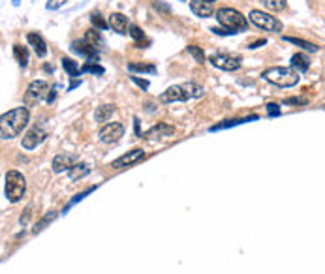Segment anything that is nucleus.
I'll use <instances>...</instances> for the list:
<instances>
[{"instance_id":"1","label":"nucleus","mask_w":325,"mask_h":274,"mask_svg":"<svg viewBox=\"0 0 325 274\" xmlns=\"http://www.w3.org/2000/svg\"><path fill=\"white\" fill-rule=\"evenodd\" d=\"M28 124V109L15 107L2 115L0 119V135L2 139H13L17 137Z\"/></svg>"},{"instance_id":"2","label":"nucleus","mask_w":325,"mask_h":274,"mask_svg":"<svg viewBox=\"0 0 325 274\" xmlns=\"http://www.w3.org/2000/svg\"><path fill=\"white\" fill-rule=\"evenodd\" d=\"M205 94L203 86L197 83H182L173 84L168 90L160 94V102L164 104H173V102H188L192 98H201Z\"/></svg>"},{"instance_id":"3","label":"nucleus","mask_w":325,"mask_h":274,"mask_svg":"<svg viewBox=\"0 0 325 274\" xmlns=\"http://www.w3.org/2000/svg\"><path fill=\"white\" fill-rule=\"evenodd\" d=\"M265 81H269L271 84H277L282 88H288V86H295L299 83V73L295 72L293 68H284V66H273V68H267L261 73Z\"/></svg>"},{"instance_id":"4","label":"nucleus","mask_w":325,"mask_h":274,"mask_svg":"<svg viewBox=\"0 0 325 274\" xmlns=\"http://www.w3.org/2000/svg\"><path fill=\"white\" fill-rule=\"evenodd\" d=\"M217 19H218V23L222 24L224 28L231 30L233 34L242 32V30L248 28L246 17H244L239 10H233V8H220V10L217 12Z\"/></svg>"},{"instance_id":"5","label":"nucleus","mask_w":325,"mask_h":274,"mask_svg":"<svg viewBox=\"0 0 325 274\" xmlns=\"http://www.w3.org/2000/svg\"><path fill=\"white\" fill-rule=\"evenodd\" d=\"M24 191H26V180L23 175L19 171H8L6 173V197H8V201H21Z\"/></svg>"},{"instance_id":"6","label":"nucleus","mask_w":325,"mask_h":274,"mask_svg":"<svg viewBox=\"0 0 325 274\" xmlns=\"http://www.w3.org/2000/svg\"><path fill=\"white\" fill-rule=\"evenodd\" d=\"M248 19L258 28H263L267 32H282V28H284L282 21L278 17H275V15H271V13L267 12H261V10H252V12L248 13Z\"/></svg>"},{"instance_id":"7","label":"nucleus","mask_w":325,"mask_h":274,"mask_svg":"<svg viewBox=\"0 0 325 274\" xmlns=\"http://www.w3.org/2000/svg\"><path fill=\"white\" fill-rule=\"evenodd\" d=\"M209 62L213 66H217L220 70H226V72H237L241 68L242 59L237 57V55H229V53H215L211 55Z\"/></svg>"},{"instance_id":"8","label":"nucleus","mask_w":325,"mask_h":274,"mask_svg":"<svg viewBox=\"0 0 325 274\" xmlns=\"http://www.w3.org/2000/svg\"><path fill=\"white\" fill-rule=\"evenodd\" d=\"M49 92H51V86L47 81H32L26 88V94H24V102L26 104H38L42 100H47Z\"/></svg>"},{"instance_id":"9","label":"nucleus","mask_w":325,"mask_h":274,"mask_svg":"<svg viewBox=\"0 0 325 274\" xmlns=\"http://www.w3.org/2000/svg\"><path fill=\"white\" fill-rule=\"evenodd\" d=\"M122 135H124V126H122L121 122H109V124H104L102 130H100V139L108 145L117 143Z\"/></svg>"},{"instance_id":"10","label":"nucleus","mask_w":325,"mask_h":274,"mask_svg":"<svg viewBox=\"0 0 325 274\" xmlns=\"http://www.w3.org/2000/svg\"><path fill=\"white\" fill-rule=\"evenodd\" d=\"M45 137H47V133H45L43 128H40V126H32V128H30V130L23 135V148H26V150L36 148L38 145L45 141Z\"/></svg>"},{"instance_id":"11","label":"nucleus","mask_w":325,"mask_h":274,"mask_svg":"<svg viewBox=\"0 0 325 274\" xmlns=\"http://www.w3.org/2000/svg\"><path fill=\"white\" fill-rule=\"evenodd\" d=\"M143 158H145L143 148H133L128 154H122L121 158H117V160L111 164V167H115V169H124V167H130L133 166V164H137V162H141Z\"/></svg>"},{"instance_id":"12","label":"nucleus","mask_w":325,"mask_h":274,"mask_svg":"<svg viewBox=\"0 0 325 274\" xmlns=\"http://www.w3.org/2000/svg\"><path fill=\"white\" fill-rule=\"evenodd\" d=\"M72 49L75 53L83 55L85 59H88V62H98V60H100V49L92 47V45L87 43L85 40H75L72 43Z\"/></svg>"},{"instance_id":"13","label":"nucleus","mask_w":325,"mask_h":274,"mask_svg":"<svg viewBox=\"0 0 325 274\" xmlns=\"http://www.w3.org/2000/svg\"><path fill=\"white\" fill-rule=\"evenodd\" d=\"M26 42L32 45V49H34V53H36L38 59H45L49 53L47 49V43H45V40L40 36V34H36V32H28L26 34Z\"/></svg>"},{"instance_id":"14","label":"nucleus","mask_w":325,"mask_h":274,"mask_svg":"<svg viewBox=\"0 0 325 274\" xmlns=\"http://www.w3.org/2000/svg\"><path fill=\"white\" fill-rule=\"evenodd\" d=\"M173 126H169V124H164V122H160L156 126H152L149 131H145L141 137L145 139H158V137H169L171 133H173Z\"/></svg>"},{"instance_id":"15","label":"nucleus","mask_w":325,"mask_h":274,"mask_svg":"<svg viewBox=\"0 0 325 274\" xmlns=\"http://www.w3.org/2000/svg\"><path fill=\"white\" fill-rule=\"evenodd\" d=\"M190 10H192L194 15H197V17H211L213 12H215V8H213V4L211 2H203V0H190Z\"/></svg>"},{"instance_id":"16","label":"nucleus","mask_w":325,"mask_h":274,"mask_svg":"<svg viewBox=\"0 0 325 274\" xmlns=\"http://www.w3.org/2000/svg\"><path fill=\"white\" fill-rule=\"evenodd\" d=\"M109 26L115 30V32H119V34H126V30L130 28V24H128V17L126 15H122V13L115 12L109 15Z\"/></svg>"},{"instance_id":"17","label":"nucleus","mask_w":325,"mask_h":274,"mask_svg":"<svg viewBox=\"0 0 325 274\" xmlns=\"http://www.w3.org/2000/svg\"><path fill=\"white\" fill-rule=\"evenodd\" d=\"M73 162H75V158L72 154H57L53 158V171L62 173L66 169H72V166H75Z\"/></svg>"},{"instance_id":"18","label":"nucleus","mask_w":325,"mask_h":274,"mask_svg":"<svg viewBox=\"0 0 325 274\" xmlns=\"http://www.w3.org/2000/svg\"><path fill=\"white\" fill-rule=\"evenodd\" d=\"M260 117L258 115H250L248 119H231V120H224L220 124H215L211 131H218V130H224V128H231V126H239V124H244V122H250V120H258Z\"/></svg>"},{"instance_id":"19","label":"nucleus","mask_w":325,"mask_h":274,"mask_svg":"<svg viewBox=\"0 0 325 274\" xmlns=\"http://www.w3.org/2000/svg\"><path fill=\"white\" fill-rule=\"evenodd\" d=\"M291 68H295L297 72H306L310 68V60L308 57H304L303 53H297L291 57Z\"/></svg>"},{"instance_id":"20","label":"nucleus","mask_w":325,"mask_h":274,"mask_svg":"<svg viewBox=\"0 0 325 274\" xmlns=\"http://www.w3.org/2000/svg\"><path fill=\"white\" fill-rule=\"evenodd\" d=\"M113 113H115V105H113V104H106V105H102V107L96 109L94 119H96V122H108V120L113 117Z\"/></svg>"},{"instance_id":"21","label":"nucleus","mask_w":325,"mask_h":274,"mask_svg":"<svg viewBox=\"0 0 325 274\" xmlns=\"http://www.w3.org/2000/svg\"><path fill=\"white\" fill-rule=\"evenodd\" d=\"M62 68H64V72L68 73L70 77H77L79 73H81V66L75 62L73 59H68V57H62Z\"/></svg>"},{"instance_id":"22","label":"nucleus","mask_w":325,"mask_h":274,"mask_svg":"<svg viewBox=\"0 0 325 274\" xmlns=\"http://www.w3.org/2000/svg\"><path fill=\"white\" fill-rule=\"evenodd\" d=\"M88 166H85V164H75V166H72V169H68V177L72 180H79L83 179L85 175H88Z\"/></svg>"},{"instance_id":"23","label":"nucleus","mask_w":325,"mask_h":274,"mask_svg":"<svg viewBox=\"0 0 325 274\" xmlns=\"http://www.w3.org/2000/svg\"><path fill=\"white\" fill-rule=\"evenodd\" d=\"M284 40H286V42H289V43H293V45H297V47L304 49V51H310V53H316V51H318V45H314V43L306 42V40H301V38L286 36Z\"/></svg>"},{"instance_id":"24","label":"nucleus","mask_w":325,"mask_h":274,"mask_svg":"<svg viewBox=\"0 0 325 274\" xmlns=\"http://www.w3.org/2000/svg\"><path fill=\"white\" fill-rule=\"evenodd\" d=\"M13 55H15V59H17L21 68H24V66L28 64V51H26V47L15 43V45H13Z\"/></svg>"},{"instance_id":"25","label":"nucleus","mask_w":325,"mask_h":274,"mask_svg":"<svg viewBox=\"0 0 325 274\" xmlns=\"http://www.w3.org/2000/svg\"><path fill=\"white\" fill-rule=\"evenodd\" d=\"M85 42L87 43H90L92 47H96V49H100L102 45H104V40H102V36L98 34L96 30L94 28H90V30H87V34H85V38H83Z\"/></svg>"},{"instance_id":"26","label":"nucleus","mask_w":325,"mask_h":274,"mask_svg":"<svg viewBox=\"0 0 325 274\" xmlns=\"http://www.w3.org/2000/svg\"><path fill=\"white\" fill-rule=\"evenodd\" d=\"M130 72H141V73H156V66L154 64H141V62H130L128 64Z\"/></svg>"},{"instance_id":"27","label":"nucleus","mask_w":325,"mask_h":274,"mask_svg":"<svg viewBox=\"0 0 325 274\" xmlns=\"http://www.w3.org/2000/svg\"><path fill=\"white\" fill-rule=\"evenodd\" d=\"M104 68L98 64V62H87L81 66V73H94V75H104Z\"/></svg>"},{"instance_id":"28","label":"nucleus","mask_w":325,"mask_h":274,"mask_svg":"<svg viewBox=\"0 0 325 274\" xmlns=\"http://www.w3.org/2000/svg\"><path fill=\"white\" fill-rule=\"evenodd\" d=\"M263 2V6L267 10H271V12H282L284 8H286V2L288 0H261Z\"/></svg>"},{"instance_id":"29","label":"nucleus","mask_w":325,"mask_h":274,"mask_svg":"<svg viewBox=\"0 0 325 274\" xmlns=\"http://www.w3.org/2000/svg\"><path fill=\"white\" fill-rule=\"evenodd\" d=\"M90 23L94 24L96 28H100V30H106V28H109V21H106V19L100 15V12L90 13Z\"/></svg>"},{"instance_id":"30","label":"nucleus","mask_w":325,"mask_h":274,"mask_svg":"<svg viewBox=\"0 0 325 274\" xmlns=\"http://www.w3.org/2000/svg\"><path fill=\"white\" fill-rule=\"evenodd\" d=\"M55 218H57V214H55V212H49L47 216H43V218H42V220H40V222L36 224V227H34V233L38 235L40 231H43V229H45V226H47V224H51Z\"/></svg>"},{"instance_id":"31","label":"nucleus","mask_w":325,"mask_h":274,"mask_svg":"<svg viewBox=\"0 0 325 274\" xmlns=\"http://www.w3.org/2000/svg\"><path fill=\"white\" fill-rule=\"evenodd\" d=\"M186 49H188V53H190L194 59H195V62H197V64H203V62H205V53L201 51V49L195 47V45H188Z\"/></svg>"},{"instance_id":"32","label":"nucleus","mask_w":325,"mask_h":274,"mask_svg":"<svg viewBox=\"0 0 325 274\" xmlns=\"http://www.w3.org/2000/svg\"><path fill=\"white\" fill-rule=\"evenodd\" d=\"M128 34L135 40V42H141L145 38V34H143V30L137 26V24H130V28H128Z\"/></svg>"},{"instance_id":"33","label":"nucleus","mask_w":325,"mask_h":274,"mask_svg":"<svg viewBox=\"0 0 325 274\" xmlns=\"http://www.w3.org/2000/svg\"><path fill=\"white\" fill-rule=\"evenodd\" d=\"M308 100L306 98H286L284 100V104H288V105H304Z\"/></svg>"},{"instance_id":"34","label":"nucleus","mask_w":325,"mask_h":274,"mask_svg":"<svg viewBox=\"0 0 325 274\" xmlns=\"http://www.w3.org/2000/svg\"><path fill=\"white\" fill-rule=\"evenodd\" d=\"M66 2H70V0H49L47 2V10H59V8H62Z\"/></svg>"},{"instance_id":"35","label":"nucleus","mask_w":325,"mask_h":274,"mask_svg":"<svg viewBox=\"0 0 325 274\" xmlns=\"http://www.w3.org/2000/svg\"><path fill=\"white\" fill-rule=\"evenodd\" d=\"M267 115L269 117H278L280 115V105L278 104H267Z\"/></svg>"},{"instance_id":"36","label":"nucleus","mask_w":325,"mask_h":274,"mask_svg":"<svg viewBox=\"0 0 325 274\" xmlns=\"http://www.w3.org/2000/svg\"><path fill=\"white\" fill-rule=\"evenodd\" d=\"M152 6H154V10H158V12H164V13H169V12H171V8H169L168 4H164V2H160V0H156V2L152 4Z\"/></svg>"},{"instance_id":"37","label":"nucleus","mask_w":325,"mask_h":274,"mask_svg":"<svg viewBox=\"0 0 325 274\" xmlns=\"http://www.w3.org/2000/svg\"><path fill=\"white\" fill-rule=\"evenodd\" d=\"M132 81L137 84V86H141L143 90H147V88H149V81H147V79H141V77H135V75H133Z\"/></svg>"},{"instance_id":"38","label":"nucleus","mask_w":325,"mask_h":274,"mask_svg":"<svg viewBox=\"0 0 325 274\" xmlns=\"http://www.w3.org/2000/svg\"><path fill=\"white\" fill-rule=\"evenodd\" d=\"M211 32H215V34H220V36H231L233 32L228 30V28H218V26H213L211 28Z\"/></svg>"},{"instance_id":"39","label":"nucleus","mask_w":325,"mask_h":274,"mask_svg":"<svg viewBox=\"0 0 325 274\" xmlns=\"http://www.w3.org/2000/svg\"><path fill=\"white\" fill-rule=\"evenodd\" d=\"M265 43H267V40H258V42L250 43V45H248V49H258V47H261V45H265Z\"/></svg>"},{"instance_id":"40","label":"nucleus","mask_w":325,"mask_h":274,"mask_svg":"<svg viewBox=\"0 0 325 274\" xmlns=\"http://www.w3.org/2000/svg\"><path fill=\"white\" fill-rule=\"evenodd\" d=\"M55 98H57V92H55V88H53V90L49 92V96H47V100H45V102H47V104H53V102H55Z\"/></svg>"},{"instance_id":"41","label":"nucleus","mask_w":325,"mask_h":274,"mask_svg":"<svg viewBox=\"0 0 325 274\" xmlns=\"http://www.w3.org/2000/svg\"><path fill=\"white\" fill-rule=\"evenodd\" d=\"M133 126H135V133H137V135H141V131H139V119H137V117L133 119Z\"/></svg>"},{"instance_id":"42","label":"nucleus","mask_w":325,"mask_h":274,"mask_svg":"<svg viewBox=\"0 0 325 274\" xmlns=\"http://www.w3.org/2000/svg\"><path fill=\"white\" fill-rule=\"evenodd\" d=\"M81 83V81H79V79H77V81H73L72 84H70V88H68V90H73V88H75V86H77V84Z\"/></svg>"},{"instance_id":"43","label":"nucleus","mask_w":325,"mask_h":274,"mask_svg":"<svg viewBox=\"0 0 325 274\" xmlns=\"http://www.w3.org/2000/svg\"><path fill=\"white\" fill-rule=\"evenodd\" d=\"M43 70H45V72H47V73H51V72H53V68H51V66H49V64H45V66H43Z\"/></svg>"},{"instance_id":"44","label":"nucleus","mask_w":325,"mask_h":274,"mask_svg":"<svg viewBox=\"0 0 325 274\" xmlns=\"http://www.w3.org/2000/svg\"><path fill=\"white\" fill-rule=\"evenodd\" d=\"M203 2H211V4H213V2H215V0H203Z\"/></svg>"},{"instance_id":"45","label":"nucleus","mask_w":325,"mask_h":274,"mask_svg":"<svg viewBox=\"0 0 325 274\" xmlns=\"http://www.w3.org/2000/svg\"><path fill=\"white\" fill-rule=\"evenodd\" d=\"M181 2H184V0H181Z\"/></svg>"}]
</instances>
